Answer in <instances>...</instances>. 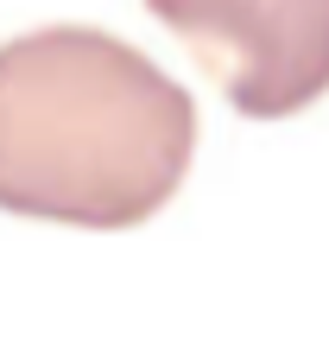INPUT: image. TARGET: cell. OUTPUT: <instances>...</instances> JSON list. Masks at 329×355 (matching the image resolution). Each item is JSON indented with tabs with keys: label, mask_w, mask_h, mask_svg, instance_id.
Segmentation results:
<instances>
[{
	"label": "cell",
	"mask_w": 329,
	"mask_h": 355,
	"mask_svg": "<svg viewBox=\"0 0 329 355\" xmlns=\"http://www.w3.org/2000/svg\"><path fill=\"white\" fill-rule=\"evenodd\" d=\"M197 153V102L96 26L0 44V209L70 229H139Z\"/></svg>",
	"instance_id": "obj_1"
},
{
	"label": "cell",
	"mask_w": 329,
	"mask_h": 355,
	"mask_svg": "<svg viewBox=\"0 0 329 355\" xmlns=\"http://www.w3.org/2000/svg\"><path fill=\"white\" fill-rule=\"evenodd\" d=\"M209 64L234 114L285 121L329 96V0H146Z\"/></svg>",
	"instance_id": "obj_2"
}]
</instances>
